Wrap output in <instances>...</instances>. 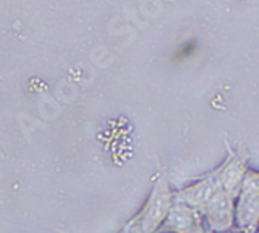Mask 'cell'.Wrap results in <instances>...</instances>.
Returning <instances> with one entry per match:
<instances>
[{
	"mask_svg": "<svg viewBox=\"0 0 259 233\" xmlns=\"http://www.w3.org/2000/svg\"><path fill=\"white\" fill-rule=\"evenodd\" d=\"M174 202V191L168 179V173L163 171L151 190L145 205L135 215L143 233H157L164 218L168 216L169 208Z\"/></svg>",
	"mask_w": 259,
	"mask_h": 233,
	"instance_id": "cell-1",
	"label": "cell"
},
{
	"mask_svg": "<svg viewBox=\"0 0 259 233\" xmlns=\"http://www.w3.org/2000/svg\"><path fill=\"white\" fill-rule=\"evenodd\" d=\"M259 221V173L247 170L241 190L234 199V228L257 230Z\"/></svg>",
	"mask_w": 259,
	"mask_h": 233,
	"instance_id": "cell-2",
	"label": "cell"
},
{
	"mask_svg": "<svg viewBox=\"0 0 259 233\" xmlns=\"http://www.w3.org/2000/svg\"><path fill=\"white\" fill-rule=\"evenodd\" d=\"M209 233H225L234 228V199L219 190L200 210Z\"/></svg>",
	"mask_w": 259,
	"mask_h": 233,
	"instance_id": "cell-3",
	"label": "cell"
},
{
	"mask_svg": "<svg viewBox=\"0 0 259 233\" xmlns=\"http://www.w3.org/2000/svg\"><path fill=\"white\" fill-rule=\"evenodd\" d=\"M158 231H169V233H209L205 227L203 216L199 210L182 204L172 202L168 216L164 218ZM157 231V233H158Z\"/></svg>",
	"mask_w": 259,
	"mask_h": 233,
	"instance_id": "cell-4",
	"label": "cell"
},
{
	"mask_svg": "<svg viewBox=\"0 0 259 233\" xmlns=\"http://www.w3.org/2000/svg\"><path fill=\"white\" fill-rule=\"evenodd\" d=\"M227 149H228V156L216 168V174H218L221 190L225 191L233 199H236L250 165L244 154H241L239 151H233L230 146H227Z\"/></svg>",
	"mask_w": 259,
	"mask_h": 233,
	"instance_id": "cell-5",
	"label": "cell"
},
{
	"mask_svg": "<svg viewBox=\"0 0 259 233\" xmlns=\"http://www.w3.org/2000/svg\"><path fill=\"white\" fill-rule=\"evenodd\" d=\"M219 190H221V186H219L218 174L214 170V171L208 173L200 180L185 186V188H182L179 191H174V201L186 204L200 212L202 207Z\"/></svg>",
	"mask_w": 259,
	"mask_h": 233,
	"instance_id": "cell-6",
	"label": "cell"
},
{
	"mask_svg": "<svg viewBox=\"0 0 259 233\" xmlns=\"http://www.w3.org/2000/svg\"><path fill=\"white\" fill-rule=\"evenodd\" d=\"M121 233H143V230H141V227H140L137 218L134 216V218L124 225V228L121 230Z\"/></svg>",
	"mask_w": 259,
	"mask_h": 233,
	"instance_id": "cell-7",
	"label": "cell"
},
{
	"mask_svg": "<svg viewBox=\"0 0 259 233\" xmlns=\"http://www.w3.org/2000/svg\"><path fill=\"white\" fill-rule=\"evenodd\" d=\"M225 233H257V230H238V228H233V230L225 231Z\"/></svg>",
	"mask_w": 259,
	"mask_h": 233,
	"instance_id": "cell-8",
	"label": "cell"
},
{
	"mask_svg": "<svg viewBox=\"0 0 259 233\" xmlns=\"http://www.w3.org/2000/svg\"><path fill=\"white\" fill-rule=\"evenodd\" d=\"M158 233H169V231H158Z\"/></svg>",
	"mask_w": 259,
	"mask_h": 233,
	"instance_id": "cell-9",
	"label": "cell"
},
{
	"mask_svg": "<svg viewBox=\"0 0 259 233\" xmlns=\"http://www.w3.org/2000/svg\"><path fill=\"white\" fill-rule=\"evenodd\" d=\"M61 233H68V231H61ZM120 233H121V231H120Z\"/></svg>",
	"mask_w": 259,
	"mask_h": 233,
	"instance_id": "cell-10",
	"label": "cell"
}]
</instances>
